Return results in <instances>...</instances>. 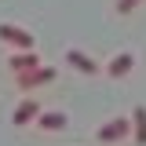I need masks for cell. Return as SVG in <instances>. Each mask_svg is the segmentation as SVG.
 Segmentation results:
<instances>
[{"label": "cell", "mask_w": 146, "mask_h": 146, "mask_svg": "<svg viewBox=\"0 0 146 146\" xmlns=\"http://www.w3.org/2000/svg\"><path fill=\"white\" fill-rule=\"evenodd\" d=\"M66 62H70L73 70L88 73V77H95V73H99V62H95L91 55H84V51H80V48H70V51H66Z\"/></svg>", "instance_id": "277c9868"}, {"label": "cell", "mask_w": 146, "mask_h": 146, "mask_svg": "<svg viewBox=\"0 0 146 146\" xmlns=\"http://www.w3.org/2000/svg\"><path fill=\"white\" fill-rule=\"evenodd\" d=\"M128 121H131V135H135V143L146 146V106H135Z\"/></svg>", "instance_id": "ba28073f"}, {"label": "cell", "mask_w": 146, "mask_h": 146, "mask_svg": "<svg viewBox=\"0 0 146 146\" xmlns=\"http://www.w3.org/2000/svg\"><path fill=\"white\" fill-rule=\"evenodd\" d=\"M124 135H131V121L128 117H113V121H106V124L99 128V143H121Z\"/></svg>", "instance_id": "3957f363"}, {"label": "cell", "mask_w": 146, "mask_h": 146, "mask_svg": "<svg viewBox=\"0 0 146 146\" xmlns=\"http://www.w3.org/2000/svg\"><path fill=\"white\" fill-rule=\"evenodd\" d=\"M36 66H40V58H36L33 51H18V55H11V70H15V73L36 70Z\"/></svg>", "instance_id": "9c48e42d"}, {"label": "cell", "mask_w": 146, "mask_h": 146, "mask_svg": "<svg viewBox=\"0 0 146 146\" xmlns=\"http://www.w3.org/2000/svg\"><path fill=\"white\" fill-rule=\"evenodd\" d=\"M36 124L44 128V131H62V128L70 124V117H66L62 110H40V117H36Z\"/></svg>", "instance_id": "8992f818"}, {"label": "cell", "mask_w": 146, "mask_h": 146, "mask_svg": "<svg viewBox=\"0 0 146 146\" xmlns=\"http://www.w3.org/2000/svg\"><path fill=\"white\" fill-rule=\"evenodd\" d=\"M51 80H55V70H51V66H36V70L15 73V84L22 91H33V88H40V84H51Z\"/></svg>", "instance_id": "7a4b0ae2"}, {"label": "cell", "mask_w": 146, "mask_h": 146, "mask_svg": "<svg viewBox=\"0 0 146 146\" xmlns=\"http://www.w3.org/2000/svg\"><path fill=\"white\" fill-rule=\"evenodd\" d=\"M139 4H143V0H117V11H121V15H128V11H135Z\"/></svg>", "instance_id": "30bf717a"}, {"label": "cell", "mask_w": 146, "mask_h": 146, "mask_svg": "<svg viewBox=\"0 0 146 146\" xmlns=\"http://www.w3.org/2000/svg\"><path fill=\"white\" fill-rule=\"evenodd\" d=\"M36 117H40V106H36L33 99H22V102H18V106H15V113H11V124H18V128H26V124H29V121H36Z\"/></svg>", "instance_id": "5b68a950"}, {"label": "cell", "mask_w": 146, "mask_h": 146, "mask_svg": "<svg viewBox=\"0 0 146 146\" xmlns=\"http://www.w3.org/2000/svg\"><path fill=\"white\" fill-rule=\"evenodd\" d=\"M0 40L4 44H11V48H18V51H33V33L29 29H22V26H15V22H0Z\"/></svg>", "instance_id": "6da1fadb"}, {"label": "cell", "mask_w": 146, "mask_h": 146, "mask_svg": "<svg viewBox=\"0 0 146 146\" xmlns=\"http://www.w3.org/2000/svg\"><path fill=\"white\" fill-rule=\"evenodd\" d=\"M131 66H135V55H131V51H121V55H113V58H110L106 73H110V77H128Z\"/></svg>", "instance_id": "52a82bcc"}]
</instances>
